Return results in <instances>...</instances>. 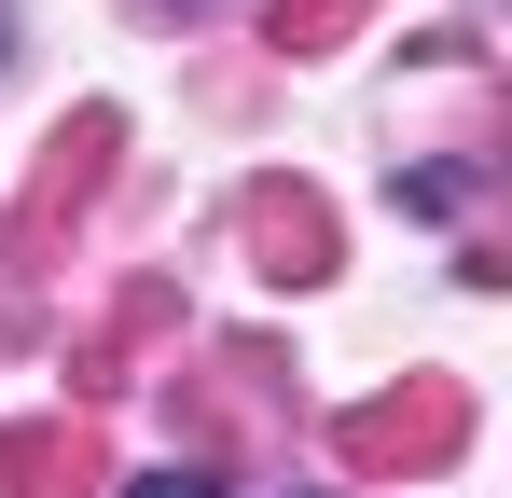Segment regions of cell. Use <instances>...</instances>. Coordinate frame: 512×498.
I'll use <instances>...</instances> for the list:
<instances>
[{"label": "cell", "mask_w": 512, "mask_h": 498, "mask_svg": "<svg viewBox=\"0 0 512 498\" xmlns=\"http://www.w3.org/2000/svg\"><path fill=\"white\" fill-rule=\"evenodd\" d=\"M471 443V388L457 374H416V388H388V402H346L333 415V457L360 485H388V471H443Z\"/></svg>", "instance_id": "1"}, {"label": "cell", "mask_w": 512, "mask_h": 498, "mask_svg": "<svg viewBox=\"0 0 512 498\" xmlns=\"http://www.w3.org/2000/svg\"><path fill=\"white\" fill-rule=\"evenodd\" d=\"M111 139H125L111 111H70V125L42 139V166H28V194H14V236H28V249L56 236L70 208H97V180H111Z\"/></svg>", "instance_id": "2"}, {"label": "cell", "mask_w": 512, "mask_h": 498, "mask_svg": "<svg viewBox=\"0 0 512 498\" xmlns=\"http://www.w3.org/2000/svg\"><path fill=\"white\" fill-rule=\"evenodd\" d=\"M111 457H97V415H28V429H0V485L14 498H84Z\"/></svg>", "instance_id": "3"}, {"label": "cell", "mask_w": 512, "mask_h": 498, "mask_svg": "<svg viewBox=\"0 0 512 498\" xmlns=\"http://www.w3.org/2000/svg\"><path fill=\"white\" fill-rule=\"evenodd\" d=\"M250 249H263V277H333V208L305 194V180H250Z\"/></svg>", "instance_id": "4"}, {"label": "cell", "mask_w": 512, "mask_h": 498, "mask_svg": "<svg viewBox=\"0 0 512 498\" xmlns=\"http://www.w3.org/2000/svg\"><path fill=\"white\" fill-rule=\"evenodd\" d=\"M360 14H374V0H277V42H291V56H319V42L360 28Z\"/></svg>", "instance_id": "5"}, {"label": "cell", "mask_w": 512, "mask_h": 498, "mask_svg": "<svg viewBox=\"0 0 512 498\" xmlns=\"http://www.w3.org/2000/svg\"><path fill=\"white\" fill-rule=\"evenodd\" d=\"M125 498H222V471H208V457H180V471H139Z\"/></svg>", "instance_id": "6"}, {"label": "cell", "mask_w": 512, "mask_h": 498, "mask_svg": "<svg viewBox=\"0 0 512 498\" xmlns=\"http://www.w3.org/2000/svg\"><path fill=\"white\" fill-rule=\"evenodd\" d=\"M0 56H14V0H0Z\"/></svg>", "instance_id": "7"}]
</instances>
